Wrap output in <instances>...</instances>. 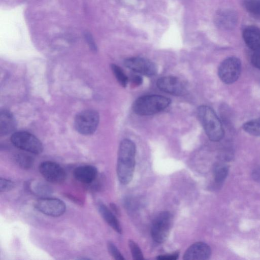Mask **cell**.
<instances>
[{"label":"cell","instance_id":"8","mask_svg":"<svg viewBox=\"0 0 260 260\" xmlns=\"http://www.w3.org/2000/svg\"><path fill=\"white\" fill-rule=\"evenodd\" d=\"M34 206L40 212L52 217L61 216L66 210V205L62 200L48 197L36 200Z\"/></svg>","mask_w":260,"mask_h":260},{"label":"cell","instance_id":"9","mask_svg":"<svg viewBox=\"0 0 260 260\" xmlns=\"http://www.w3.org/2000/svg\"><path fill=\"white\" fill-rule=\"evenodd\" d=\"M39 170L47 181L52 183H61L67 177L64 169L58 164L52 161H45L41 163Z\"/></svg>","mask_w":260,"mask_h":260},{"label":"cell","instance_id":"16","mask_svg":"<svg viewBox=\"0 0 260 260\" xmlns=\"http://www.w3.org/2000/svg\"><path fill=\"white\" fill-rule=\"evenodd\" d=\"M16 121L11 112L3 110L0 113V133L6 135L13 132L16 127Z\"/></svg>","mask_w":260,"mask_h":260},{"label":"cell","instance_id":"15","mask_svg":"<svg viewBox=\"0 0 260 260\" xmlns=\"http://www.w3.org/2000/svg\"><path fill=\"white\" fill-rule=\"evenodd\" d=\"M98 211L105 221L116 232L122 233L120 223L113 213L102 202L98 203Z\"/></svg>","mask_w":260,"mask_h":260},{"label":"cell","instance_id":"31","mask_svg":"<svg viewBox=\"0 0 260 260\" xmlns=\"http://www.w3.org/2000/svg\"><path fill=\"white\" fill-rule=\"evenodd\" d=\"M111 208H112V209L114 212H115L116 214L118 213V210L114 204H111Z\"/></svg>","mask_w":260,"mask_h":260},{"label":"cell","instance_id":"24","mask_svg":"<svg viewBox=\"0 0 260 260\" xmlns=\"http://www.w3.org/2000/svg\"><path fill=\"white\" fill-rule=\"evenodd\" d=\"M228 173L227 168L223 166L219 165L216 167L214 171L215 180L217 182L222 181L225 178Z\"/></svg>","mask_w":260,"mask_h":260},{"label":"cell","instance_id":"21","mask_svg":"<svg viewBox=\"0 0 260 260\" xmlns=\"http://www.w3.org/2000/svg\"><path fill=\"white\" fill-rule=\"evenodd\" d=\"M112 71L119 83L125 87L128 82V78L121 68L116 64L111 65Z\"/></svg>","mask_w":260,"mask_h":260},{"label":"cell","instance_id":"13","mask_svg":"<svg viewBox=\"0 0 260 260\" xmlns=\"http://www.w3.org/2000/svg\"><path fill=\"white\" fill-rule=\"evenodd\" d=\"M74 175L75 178L79 182L89 184L96 179L98 176V170L94 166L83 165L75 169Z\"/></svg>","mask_w":260,"mask_h":260},{"label":"cell","instance_id":"3","mask_svg":"<svg viewBox=\"0 0 260 260\" xmlns=\"http://www.w3.org/2000/svg\"><path fill=\"white\" fill-rule=\"evenodd\" d=\"M168 98L160 95H147L138 98L133 105L134 112L139 115L155 114L166 109L170 104Z\"/></svg>","mask_w":260,"mask_h":260},{"label":"cell","instance_id":"30","mask_svg":"<svg viewBox=\"0 0 260 260\" xmlns=\"http://www.w3.org/2000/svg\"><path fill=\"white\" fill-rule=\"evenodd\" d=\"M85 37L90 48L94 50L96 47L91 35L89 32H86L85 34Z\"/></svg>","mask_w":260,"mask_h":260},{"label":"cell","instance_id":"27","mask_svg":"<svg viewBox=\"0 0 260 260\" xmlns=\"http://www.w3.org/2000/svg\"><path fill=\"white\" fill-rule=\"evenodd\" d=\"M251 62L255 67L260 70V51H254L251 56Z\"/></svg>","mask_w":260,"mask_h":260},{"label":"cell","instance_id":"10","mask_svg":"<svg viewBox=\"0 0 260 260\" xmlns=\"http://www.w3.org/2000/svg\"><path fill=\"white\" fill-rule=\"evenodd\" d=\"M124 64L129 69L146 76H154L157 72V67L154 62L142 57L127 58Z\"/></svg>","mask_w":260,"mask_h":260},{"label":"cell","instance_id":"11","mask_svg":"<svg viewBox=\"0 0 260 260\" xmlns=\"http://www.w3.org/2000/svg\"><path fill=\"white\" fill-rule=\"evenodd\" d=\"M156 84L160 90L172 95H182L186 92L185 85L180 79L176 77H161L158 79Z\"/></svg>","mask_w":260,"mask_h":260},{"label":"cell","instance_id":"12","mask_svg":"<svg viewBox=\"0 0 260 260\" xmlns=\"http://www.w3.org/2000/svg\"><path fill=\"white\" fill-rule=\"evenodd\" d=\"M210 247L206 243L198 242L190 246L183 255L184 260H206L211 255Z\"/></svg>","mask_w":260,"mask_h":260},{"label":"cell","instance_id":"29","mask_svg":"<svg viewBox=\"0 0 260 260\" xmlns=\"http://www.w3.org/2000/svg\"><path fill=\"white\" fill-rule=\"evenodd\" d=\"M132 83L135 86H139L143 82V79L141 76L139 75H134L130 79Z\"/></svg>","mask_w":260,"mask_h":260},{"label":"cell","instance_id":"6","mask_svg":"<svg viewBox=\"0 0 260 260\" xmlns=\"http://www.w3.org/2000/svg\"><path fill=\"white\" fill-rule=\"evenodd\" d=\"M99 122V115L93 110H86L78 113L75 117L74 125L81 134L89 135L96 130Z\"/></svg>","mask_w":260,"mask_h":260},{"label":"cell","instance_id":"18","mask_svg":"<svg viewBox=\"0 0 260 260\" xmlns=\"http://www.w3.org/2000/svg\"><path fill=\"white\" fill-rule=\"evenodd\" d=\"M235 16L231 12H222L217 15V24L222 27H232L235 21Z\"/></svg>","mask_w":260,"mask_h":260},{"label":"cell","instance_id":"14","mask_svg":"<svg viewBox=\"0 0 260 260\" xmlns=\"http://www.w3.org/2000/svg\"><path fill=\"white\" fill-rule=\"evenodd\" d=\"M247 46L254 51H260V29L251 26L246 27L243 33Z\"/></svg>","mask_w":260,"mask_h":260},{"label":"cell","instance_id":"2","mask_svg":"<svg viewBox=\"0 0 260 260\" xmlns=\"http://www.w3.org/2000/svg\"><path fill=\"white\" fill-rule=\"evenodd\" d=\"M198 114L208 138L213 142L220 141L224 136V129L214 111L208 106L202 105L199 107Z\"/></svg>","mask_w":260,"mask_h":260},{"label":"cell","instance_id":"7","mask_svg":"<svg viewBox=\"0 0 260 260\" xmlns=\"http://www.w3.org/2000/svg\"><path fill=\"white\" fill-rule=\"evenodd\" d=\"M241 62L236 57H230L220 63L218 74L220 80L225 84H232L239 78L241 72Z\"/></svg>","mask_w":260,"mask_h":260},{"label":"cell","instance_id":"19","mask_svg":"<svg viewBox=\"0 0 260 260\" xmlns=\"http://www.w3.org/2000/svg\"><path fill=\"white\" fill-rule=\"evenodd\" d=\"M243 128L251 135L260 136V118L246 122L243 124Z\"/></svg>","mask_w":260,"mask_h":260},{"label":"cell","instance_id":"25","mask_svg":"<svg viewBox=\"0 0 260 260\" xmlns=\"http://www.w3.org/2000/svg\"><path fill=\"white\" fill-rule=\"evenodd\" d=\"M107 247L109 253L116 260H123L124 257L121 254L117 247L112 242H108Z\"/></svg>","mask_w":260,"mask_h":260},{"label":"cell","instance_id":"22","mask_svg":"<svg viewBox=\"0 0 260 260\" xmlns=\"http://www.w3.org/2000/svg\"><path fill=\"white\" fill-rule=\"evenodd\" d=\"M244 6L249 13L260 17V0H246L244 2Z\"/></svg>","mask_w":260,"mask_h":260},{"label":"cell","instance_id":"23","mask_svg":"<svg viewBox=\"0 0 260 260\" xmlns=\"http://www.w3.org/2000/svg\"><path fill=\"white\" fill-rule=\"evenodd\" d=\"M128 245L134 259L141 260L144 259L142 252L137 243L133 240H129Z\"/></svg>","mask_w":260,"mask_h":260},{"label":"cell","instance_id":"20","mask_svg":"<svg viewBox=\"0 0 260 260\" xmlns=\"http://www.w3.org/2000/svg\"><path fill=\"white\" fill-rule=\"evenodd\" d=\"M15 159L18 165L23 169L29 170L34 166V158L30 155L19 154L16 156Z\"/></svg>","mask_w":260,"mask_h":260},{"label":"cell","instance_id":"26","mask_svg":"<svg viewBox=\"0 0 260 260\" xmlns=\"http://www.w3.org/2000/svg\"><path fill=\"white\" fill-rule=\"evenodd\" d=\"M15 187V183L11 180L1 177L0 179L1 192H7L11 190Z\"/></svg>","mask_w":260,"mask_h":260},{"label":"cell","instance_id":"5","mask_svg":"<svg viewBox=\"0 0 260 260\" xmlns=\"http://www.w3.org/2000/svg\"><path fill=\"white\" fill-rule=\"evenodd\" d=\"M11 141L15 147L32 154H39L43 151L41 142L33 135L26 132L14 133Z\"/></svg>","mask_w":260,"mask_h":260},{"label":"cell","instance_id":"1","mask_svg":"<svg viewBox=\"0 0 260 260\" xmlns=\"http://www.w3.org/2000/svg\"><path fill=\"white\" fill-rule=\"evenodd\" d=\"M136 145L131 140L121 141L118 151L117 175L122 184H127L132 180L135 167Z\"/></svg>","mask_w":260,"mask_h":260},{"label":"cell","instance_id":"28","mask_svg":"<svg viewBox=\"0 0 260 260\" xmlns=\"http://www.w3.org/2000/svg\"><path fill=\"white\" fill-rule=\"evenodd\" d=\"M179 257V253L175 252L171 254L159 255L156 259L159 260H175Z\"/></svg>","mask_w":260,"mask_h":260},{"label":"cell","instance_id":"17","mask_svg":"<svg viewBox=\"0 0 260 260\" xmlns=\"http://www.w3.org/2000/svg\"><path fill=\"white\" fill-rule=\"evenodd\" d=\"M28 187L32 193L41 197H47L52 192V189L49 185L40 181H32L29 182Z\"/></svg>","mask_w":260,"mask_h":260},{"label":"cell","instance_id":"4","mask_svg":"<svg viewBox=\"0 0 260 260\" xmlns=\"http://www.w3.org/2000/svg\"><path fill=\"white\" fill-rule=\"evenodd\" d=\"M173 217L169 211H162L153 220L151 228V235L154 241L158 243L167 239L172 224Z\"/></svg>","mask_w":260,"mask_h":260}]
</instances>
